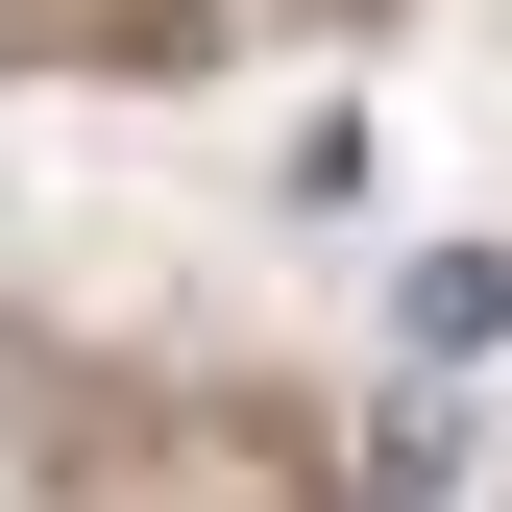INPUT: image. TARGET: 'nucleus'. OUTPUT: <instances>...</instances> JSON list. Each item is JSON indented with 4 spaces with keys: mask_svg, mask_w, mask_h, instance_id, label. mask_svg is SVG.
<instances>
[{
    "mask_svg": "<svg viewBox=\"0 0 512 512\" xmlns=\"http://www.w3.org/2000/svg\"><path fill=\"white\" fill-rule=\"evenodd\" d=\"M415 342H439V366H464V342H512V269H488V244H439V269H415Z\"/></svg>",
    "mask_w": 512,
    "mask_h": 512,
    "instance_id": "obj_1",
    "label": "nucleus"
}]
</instances>
